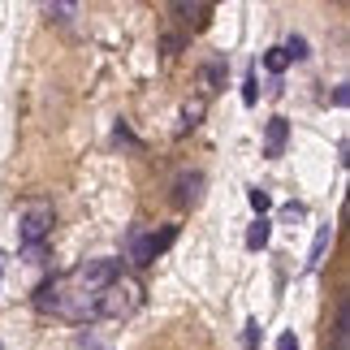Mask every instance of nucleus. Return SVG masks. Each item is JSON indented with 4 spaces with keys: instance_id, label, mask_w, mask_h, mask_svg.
I'll return each mask as SVG.
<instances>
[{
    "instance_id": "9",
    "label": "nucleus",
    "mask_w": 350,
    "mask_h": 350,
    "mask_svg": "<svg viewBox=\"0 0 350 350\" xmlns=\"http://www.w3.org/2000/svg\"><path fill=\"white\" fill-rule=\"evenodd\" d=\"M333 350H350V303H338V325H333Z\"/></svg>"
},
{
    "instance_id": "11",
    "label": "nucleus",
    "mask_w": 350,
    "mask_h": 350,
    "mask_svg": "<svg viewBox=\"0 0 350 350\" xmlns=\"http://www.w3.org/2000/svg\"><path fill=\"white\" fill-rule=\"evenodd\" d=\"M281 52H286V61H307V57H312V52H307V39H303V35H290V44L281 48Z\"/></svg>"
},
{
    "instance_id": "4",
    "label": "nucleus",
    "mask_w": 350,
    "mask_h": 350,
    "mask_svg": "<svg viewBox=\"0 0 350 350\" xmlns=\"http://www.w3.org/2000/svg\"><path fill=\"white\" fill-rule=\"evenodd\" d=\"M152 234H156V230H147V225H130V234H126V260H130L134 268H147V264L156 260Z\"/></svg>"
},
{
    "instance_id": "8",
    "label": "nucleus",
    "mask_w": 350,
    "mask_h": 350,
    "mask_svg": "<svg viewBox=\"0 0 350 350\" xmlns=\"http://www.w3.org/2000/svg\"><path fill=\"white\" fill-rule=\"evenodd\" d=\"M329 242H333V225H320V230H316V242H312V251H307V260H303V273H316V268L325 264Z\"/></svg>"
},
{
    "instance_id": "24",
    "label": "nucleus",
    "mask_w": 350,
    "mask_h": 350,
    "mask_svg": "<svg viewBox=\"0 0 350 350\" xmlns=\"http://www.w3.org/2000/svg\"><path fill=\"white\" fill-rule=\"evenodd\" d=\"M281 217H290V221H299V217H303V204H286V208H281Z\"/></svg>"
},
{
    "instance_id": "18",
    "label": "nucleus",
    "mask_w": 350,
    "mask_h": 350,
    "mask_svg": "<svg viewBox=\"0 0 350 350\" xmlns=\"http://www.w3.org/2000/svg\"><path fill=\"white\" fill-rule=\"evenodd\" d=\"M160 48H165V57H178V52L186 48V39L182 35H165V39H160Z\"/></svg>"
},
{
    "instance_id": "14",
    "label": "nucleus",
    "mask_w": 350,
    "mask_h": 350,
    "mask_svg": "<svg viewBox=\"0 0 350 350\" xmlns=\"http://www.w3.org/2000/svg\"><path fill=\"white\" fill-rule=\"evenodd\" d=\"M242 350H260V320L242 325Z\"/></svg>"
},
{
    "instance_id": "16",
    "label": "nucleus",
    "mask_w": 350,
    "mask_h": 350,
    "mask_svg": "<svg viewBox=\"0 0 350 350\" xmlns=\"http://www.w3.org/2000/svg\"><path fill=\"white\" fill-rule=\"evenodd\" d=\"M173 238H178V225H165V230H160V234H152V247H156V255L165 251V247H169Z\"/></svg>"
},
{
    "instance_id": "13",
    "label": "nucleus",
    "mask_w": 350,
    "mask_h": 350,
    "mask_svg": "<svg viewBox=\"0 0 350 350\" xmlns=\"http://www.w3.org/2000/svg\"><path fill=\"white\" fill-rule=\"evenodd\" d=\"M286 65H290V61H286V52H281V48H268V52H264V70H268V74H286Z\"/></svg>"
},
{
    "instance_id": "22",
    "label": "nucleus",
    "mask_w": 350,
    "mask_h": 350,
    "mask_svg": "<svg viewBox=\"0 0 350 350\" xmlns=\"http://www.w3.org/2000/svg\"><path fill=\"white\" fill-rule=\"evenodd\" d=\"M117 139H121V143H130V147H139V139L130 134V126H126V121H117Z\"/></svg>"
},
{
    "instance_id": "6",
    "label": "nucleus",
    "mask_w": 350,
    "mask_h": 350,
    "mask_svg": "<svg viewBox=\"0 0 350 350\" xmlns=\"http://www.w3.org/2000/svg\"><path fill=\"white\" fill-rule=\"evenodd\" d=\"M286 143H290V121H286V117H273V121L264 126V156H268V160L286 156Z\"/></svg>"
},
{
    "instance_id": "19",
    "label": "nucleus",
    "mask_w": 350,
    "mask_h": 350,
    "mask_svg": "<svg viewBox=\"0 0 350 350\" xmlns=\"http://www.w3.org/2000/svg\"><path fill=\"white\" fill-rule=\"evenodd\" d=\"M225 78V70L221 65H204V83H208V91H217V83Z\"/></svg>"
},
{
    "instance_id": "26",
    "label": "nucleus",
    "mask_w": 350,
    "mask_h": 350,
    "mask_svg": "<svg viewBox=\"0 0 350 350\" xmlns=\"http://www.w3.org/2000/svg\"><path fill=\"white\" fill-rule=\"evenodd\" d=\"M0 350H5V342H0Z\"/></svg>"
},
{
    "instance_id": "15",
    "label": "nucleus",
    "mask_w": 350,
    "mask_h": 350,
    "mask_svg": "<svg viewBox=\"0 0 350 350\" xmlns=\"http://www.w3.org/2000/svg\"><path fill=\"white\" fill-rule=\"evenodd\" d=\"M247 199H251V208L260 212V217H264L268 208H273V195H268V191H260V186H251V195H247Z\"/></svg>"
},
{
    "instance_id": "1",
    "label": "nucleus",
    "mask_w": 350,
    "mask_h": 350,
    "mask_svg": "<svg viewBox=\"0 0 350 350\" xmlns=\"http://www.w3.org/2000/svg\"><path fill=\"white\" fill-rule=\"evenodd\" d=\"M121 277V264L117 260H83L70 273H57L48 281H39L35 290V307L44 316H61L70 325H91L96 316V299L109 281Z\"/></svg>"
},
{
    "instance_id": "25",
    "label": "nucleus",
    "mask_w": 350,
    "mask_h": 350,
    "mask_svg": "<svg viewBox=\"0 0 350 350\" xmlns=\"http://www.w3.org/2000/svg\"><path fill=\"white\" fill-rule=\"evenodd\" d=\"M346 100H350V91H346V83L333 91V104H338V109H346Z\"/></svg>"
},
{
    "instance_id": "3",
    "label": "nucleus",
    "mask_w": 350,
    "mask_h": 350,
    "mask_svg": "<svg viewBox=\"0 0 350 350\" xmlns=\"http://www.w3.org/2000/svg\"><path fill=\"white\" fill-rule=\"evenodd\" d=\"M52 221H57V212H52L48 199H31L18 217V242L22 247H44L52 234Z\"/></svg>"
},
{
    "instance_id": "2",
    "label": "nucleus",
    "mask_w": 350,
    "mask_h": 350,
    "mask_svg": "<svg viewBox=\"0 0 350 350\" xmlns=\"http://www.w3.org/2000/svg\"><path fill=\"white\" fill-rule=\"evenodd\" d=\"M139 307H143V286L134 277H117V281H109V286L100 290L96 316H104V320H130Z\"/></svg>"
},
{
    "instance_id": "7",
    "label": "nucleus",
    "mask_w": 350,
    "mask_h": 350,
    "mask_svg": "<svg viewBox=\"0 0 350 350\" xmlns=\"http://www.w3.org/2000/svg\"><path fill=\"white\" fill-rule=\"evenodd\" d=\"M173 13H182V18L191 22V31H204L208 18H212V5H208V0H178Z\"/></svg>"
},
{
    "instance_id": "23",
    "label": "nucleus",
    "mask_w": 350,
    "mask_h": 350,
    "mask_svg": "<svg viewBox=\"0 0 350 350\" xmlns=\"http://www.w3.org/2000/svg\"><path fill=\"white\" fill-rule=\"evenodd\" d=\"M277 350H299V338H294V333H281V338H277Z\"/></svg>"
},
{
    "instance_id": "12",
    "label": "nucleus",
    "mask_w": 350,
    "mask_h": 350,
    "mask_svg": "<svg viewBox=\"0 0 350 350\" xmlns=\"http://www.w3.org/2000/svg\"><path fill=\"white\" fill-rule=\"evenodd\" d=\"M78 350H113V346L104 342L96 329H83V333H78Z\"/></svg>"
},
{
    "instance_id": "17",
    "label": "nucleus",
    "mask_w": 350,
    "mask_h": 350,
    "mask_svg": "<svg viewBox=\"0 0 350 350\" xmlns=\"http://www.w3.org/2000/svg\"><path fill=\"white\" fill-rule=\"evenodd\" d=\"M74 13H78V5H48V18H52V22H61V26L70 22Z\"/></svg>"
},
{
    "instance_id": "5",
    "label": "nucleus",
    "mask_w": 350,
    "mask_h": 350,
    "mask_svg": "<svg viewBox=\"0 0 350 350\" xmlns=\"http://www.w3.org/2000/svg\"><path fill=\"white\" fill-rule=\"evenodd\" d=\"M199 199H204V173H199V169L178 173V182H173V204H178V208H195Z\"/></svg>"
},
{
    "instance_id": "21",
    "label": "nucleus",
    "mask_w": 350,
    "mask_h": 350,
    "mask_svg": "<svg viewBox=\"0 0 350 350\" xmlns=\"http://www.w3.org/2000/svg\"><path fill=\"white\" fill-rule=\"evenodd\" d=\"M199 117H204V100L186 104V126H199Z\"/></svg>"
},
{
    "instance_id": "20",
    "label": "nucleus",
    "mask_w": 350,
    "mask_h": 350,
    "mask_svg": "<svg viewBox=\"0 0 350 350\" xmlns=\"http://www.w3.org/2000/svg\"><path fill=\"white\" fill-rule=\"evenodd\" d=\"M255 87H260V83H255V74H251L247 83H242V104H255V100H260V91H255Z\"/></svg>"
},
{
    "instance_id": "10",
    "label": "nucleus",
    "mask_w": 350,
    "mask_h": 350,
    "mask_svg": "<svg viewBox=\"0 0 350 350\" xmlns=\"http://www.w3.org/2000/svg\"><path fill=\"white\" fill-rule=\"evenodd\" d=\"M268 238H273V225L260 217V221H255L251 230H247V247H251V251H264V247H268Z\"/></svg>"
}]
</instances>
